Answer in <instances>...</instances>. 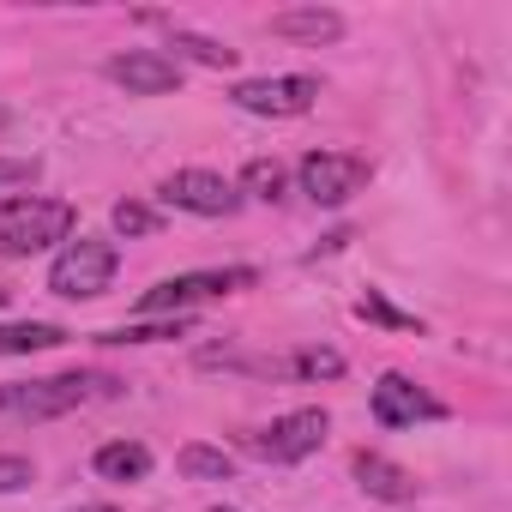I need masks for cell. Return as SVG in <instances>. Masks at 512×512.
Here are the masks:
<instances>
[{
	"label": "cell",
	"instance_id": "obj_1",
	"mask_svg": "<svg viewBox=\"0 0 512 512\" xmlns=\"http://www.w3.org/2000/svg\"><path fill=\"white\" fill-rule=\"evenodd\" d=\"M121 392L109 374H49V380H13V386H0V410L19 416V422H55L91 398H109Z\"/></svg>",
	"mask_w": 512,
	"mask_h": 512
},
{
	"label": "cell",
	"instance_id": "obj_2",
	"mask_svg": "<svg viewBox=\"0 0 512 512\" xmlns=\"http://www.w3.org/2000/svg\"><path fill=\"white\" fill-rule=\"evenodd\" d=\"M73 223H79V211L67 199H43V193L7 199L0 205V260H31V253L67 241Z\"/></svg>",
	"mask_w": 512,
	"mask_h": 512
},
{
	"label": "cell",
	"instance_id": "obj_3",
	"mask_svg": "<svg viewBox=\"0 0 512 512\" xmlns=\"http://www.w3.org/2000/svg\"><path fill=\"white\" fill-rule=\"evenodd\" d=\"M115 266H121V253L97 235H79L55 253V266H49V290L67 296V302H91L115 284Z\"/></svg>",
	"mask_w": 512,
	"mask_h": 512
},
{
	"label": "cell",
	"instance_id": "obj_4",
	"mask_svg": "<svg viewBox=\"0 0 512 512\" xmlns=\"http://www.w3.org/2000/svg\"><path fill=\"white\" fill-rule=\"evenodd\" d=\"M260 272L247 266H229V272H187V278H163L157 290L139 296V314L151 320H169V314H187L193 302H211V296H235V290H253Z\"/></svg>",
	"mask_w": 512,
	"mask_h": 512
},
{
	"label": "cell",
	"instance_id": "obj_5",
	"mask_svg": "<svg viewBox=\"0 0 512 512\" xmlns=\"http://www.w3.org/2000/svg\"><path fill=\"white\" fill-rule=\"evenodd\" d=\"M229 103H235V109H247V115H266V121H296V115H308V109L320 103V79H308V73H284V79H241V85L229 91Z\"/></svg>",
	"mask_w": 512,
	"mask_h": 512
},
{
	"label": "cell",
	"instance_id": "obj_6",
	"mask_svg": "<svg viewBox=\"0 0 512 512\" xmlns=\"http://www.w3.org/2000/svg\"><path fill=\"white\" fill-rule=\"evenodd\" d=\"M326 434H332V416L326 410H290L266 434H253L247 446L260 452V458H272V464H302V458H314L326 446Z\"/></svg>",
	"mask_w": 512,
	"mask_h": 512
},
{
	"label": "cell",
	"instance_id": "obj_7",
	"mask_svg": "<svg viewBox=\"0 0 512 512\" xmlns=\"http://www.w3.org/2000/svg\"><path fill=\"white\" fill-rule=\"evenodd\" d=\"M368 163L362 157H350V151H308L302 157V193L314 199V205H344V199H356L362 187H368Z\"/></svg>",
	"mask_w": 512,
	"mask_h": 512
},
{
	"label": "cell",
	"instance_id": "obj_8",
	"mask_svg": "<svg viewBox=\"0 0 512 512\" xmlns=\"http://www.w3.org/2000/svg\"><path fill=\"white\" fill-rule=\"evenodd\" d=\"M157 199L175 205V211H193V217H229V211L241 205V187L223 181L217 169H175Z\"/></svg>",
	"mask_w": 512,
	"mask_h": 512
},
{
	"label": "cell",
	"instance_id": "obj_9",
	"mask_svg": "<svg viewBox=\"0 0 512 512\" xmlns=\"http://www.w3.org/2000/svg\"><path fill=\"white\" fill-rule=\"evenodd\" d=\"M374 422L380 428H416V422H434V416H446V404L440 398H428L410 374H380V386H374Z\"/></svg>",
	"mask_w": 512,
	"mask_h": 512
},
{
	"label": "cell",
	"instance_id": "obj_10",
	"mask_svg": "<svg viewBox=\"0 0 512 512\" xmlns=\"http://www.w3.org/2000/svg\"><path fill=\"white\" fill-rule=\"evenodd\" d=\"M109 79L127 85L133 97H169V91H181V61H169L157 49H127L109 61Z\"/></svg>",
	"mask_w": 512,
	"mask_h": 512
},
{
	"label": "cell",
	"instance_id": "obj_11",
	"mask_svg": "<svg viewBox=\"0 0 512 512\" xmlns=\"http://www.w3.org/2000/svg\"><path fill=\"white\" fill-rule=\"evenodd\" d=\"M272 37H290V43H338L344 37V13H332V7H284V13H272Z\"/></svg>",
	"mask_w": 512,
	"mask_h": 512
},
{
	"label": "cell",
	"instance_id": "obj_12",
	"mask_svg": "<svg viewBox=\"0 0 512 512\" xmlns=\"http://www.w3.org/2000/svg\"><path fill=\"white\" fill-rule=\"evenodd\" d=\"M356 482H362V494L368 500H416V476L404 470V464H392V458H380V452H356Z\"/></svg>",
	"mask_w": 512,
	"mask_h": 512
},
{
	"label": "cell",
	"instance_id": "obj_13",
	"mask_svg": "<svg viewBox=\"0 0 512 512\" xmlns=\"http://www.w3.org/2000/svg\"><path fill=\"white\" fill-rule=\"evenodd\" d=\"M91 464H97L103 482H145L151 476V452L139 440H109V446H97Z\"/></svg>",
	"mask_w": 512,
	"mask_h": 512
},
{
	"label": "cell",
	"instance_id": "obj_14",
	"mask_svg": "<svg viewBox=\"0 0 512 512\" xmlns=\"http://www.w3.org/2000/svg\"><path fill=\"white\" fill-rule=\"evenodd\" d=\"M67 332L49 320H19V326H0V356H37V350H61Z\"/></svg>",
	"mask_w": 512,
	"mask_h": 512
},
{
	"label": "cell",
	"instance_id": "obj_15",
	"mask_svg": "<svg viewBox=\"0 0 512 512\" xmlns=\"http://www.w3.org/2000/svg\"><path fill=\"white\" fill-rule=\"evenodd\" d=\"M175 464H181V476H193V482H229V476H235V458H229L223 446H199V440L181 446Z\"/></svg>",
	"mask_w": 512,
	"mask_h": 512
},
{
	"label": "cell",
	"instance_id": "obj_16",
	"mask_svg": "<svg viewBox=\"0 0 512 512\" xmlns=\"http://www.w3.org/2000/svg\"><path fill=\"white\" fill-rule=\"evenodd\" d=\"M193 320L187 314H169V320H139V326H115L103 332V344H163V338H187Z\"/></svg>",
	"mask_w": 512,
	"mask_h": 512
},
{
	"label": "cell",
	"instance_id": "obj_17",
	"mask_svg": "<svg viewBox=\"0 0 512 512\" xmlns=\"http://www.w3.org/2000/svg\"><path fill=\"white\" fill-rule=\"evenodd\" d=\"M169 49H181V55H193L199 67H235V55L241 49H229V43H217V37H199V31H169Z\"/></svg>",
	"mask_w": 512,
	"mask_h": 512
},
{
	"label": "cell",
	"instance_id": "obj_18",
	"mask_svg": "<svg viewBox=\"0 0 512 512\" xmlns=\"http://www.w3.org/2000/svg\"><path fill=\"white\" fill-rule=\"evenodd\" d=\"M284 181H290V175H284V163H278V157H253V163L241 169V187H247L253 199H266V205H272V199H284Z\"/></svg>",
	"mask_w": 512,
	"mask_h": 512
},
{
	"label": "cell",
	"instance_id": "obj_19",
	"mask_svg": "<svg viewBox=\"0 0 512 512\" xmlns=\"http://www.w3.org/2000/svg\"><path fill=\"white\" fill-rule=\"evenodd\" d=\"M284 368H290L296 380H338V374H344V356L326 350V344H308V350H296Z\"/></svg>",
	"mask_w": 512,
	"mask_h": 512
},
{
	"label": "cell",
	"instance_id": "obj_20",
	"mask_svg": "<svg viewBox=\"0 0 512 512\" xmlns=\"http://www.w3.org/2000/svg\"><path fill=\"white\" fill-rule=\"evenodd\" d=\"M356 314H362V320H374V326H392V332H422V326H416V314H398L380 290H368V296L356 302Z\"/></svg>",
	"mask_w": 512,
	"mask_h": 512
},
{
	"label": "cell",
	"instance_id": "obj_21",
	"mask_svg": "<svg viewBox=\"0 0 512 512\" xmlns=\"http://www.w3.org/2000/svg\"><path fill=\"white\" fill-rule=\"evenodd\" d=\"M115 229H121V235H157V211L139 205V199H121V205H115Z\"/></svg>",
	"mask_w": 512,
	"mask_h": 512
},
{
	"label": "cell",
	"instance_id": "obj_22",
	"mask_svg": "<svg viewBox=\"0 0 512 512\" xmlns=\"http://www.w3.org/2000/svg\"><path fill=\"white\" fill-rule=\"evenodd\" d=\"M31 482H37V464H31V458L0 452V494H19V488H31Z\"/></svg>",
	"mask_w": 512,
	"mask_h": 512
},
{
	"label": "cell",
	"instance_id": "obj_23",
	"mask_svg": "<svg viewBox=\"0 0 512 512\" xmlns=\"http://www.w3.org/2000/svg\"><path fill=\"white\" fill-rule=\"evenodd\" d=\"M344 241H350V229H332V235H326V241H320V247H314V260H320V253H338V247H344Z\"/></svg>",
	"mask_w": 512,
	"mask_h": 512
},
{
	"label": "cell",
	"instance_id": "obj_24",
	"mask_svg": "<svg viewBox=\"0 0 512 512\" xmlns=\"http://www.w3.org/2000/svg\"><path fill=\"white\" fill-rule=\"evenodd\" d=\"M73 512H115V506H73Z\"/></svg>",
	"mask_w": 512,
	"mask_h": 512
},
{
	"label": "cell",
	"instance_id": "obj_25",
	"mask_svg": "<svg viewBox=\"0 0 512 512\" xmlns=\"http://www.w3.org/2000/svg\"><path fill=\"white\" fill-rule=\"evenodd\" d=\"M211 512H235V506H211Z\"/></svg>",
	"mask_w": 512,
	"mask_h": 512
},
{
	"label": "cell",
	"instance_id": "obj_26",
	"mask_svg": "<svg viewBox=\"0 0 512 512\" xmlns=\"http://www.w3.org/2000/svg\"><path fill=\"white\" fill-rule=\"evenodd\" d=\"M0 308H7V290H0Z\"/></svg>",
	"mask_w": 512,
	"mask_h": 512
},
{
	"label": "cell",
	"instance_id": "obj_27",
	"mask_svg": "<svg viewBox=\"0 0 512 512\" xmlns=\"http://www.w3.org/2000/svg\"><path fill=\"white\" fill-rule=\"evenodd\" d=\"M0 121H7V109H0Z\"/></svg>",
	"mask_w": 512,
	"mask_h": 512
}]
</instances>
